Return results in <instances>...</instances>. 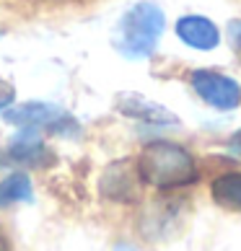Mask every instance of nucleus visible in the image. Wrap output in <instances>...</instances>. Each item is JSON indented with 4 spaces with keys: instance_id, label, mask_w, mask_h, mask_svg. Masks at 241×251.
<instances>
[{
    "instance_id": "1",
    "label": "nucleus",
    "mask_w": 241,
    "mask_h": 251,
    "mask_svg": "<svg viewBox=\"0 0 241 251\" xmlns=\"http://www.w3.org/2000/svg\"><path fill=\"white\" fill-rule=\"evenodd\" d=\"M140 181L156 189H179L192 187L200 179V169L187 148L169 140H156L143 148L137 158Z\"/></svg>"
},
{
    "instance_id": "2",
    "label": "nucleus",
    "mask_w": 241,
    "mask_h": 251,
    "mask_svg": "<svg viewBox=\"0 0 241 251\" xmlns=\"http://www.w3.org/2000/svg\"><path fill=\"white\" fill-rule=\"evenodd\" d=\"M163 34V11L156 3H137L122 16L117 29V50L125 57H151Z\"/></svg>"
},
{
    "instance_id": "3",
    "label": "nucleus",
    "mask_w": 241,
    "mask_h": 251,
    "mask_svg": "<svg viewBox=\"0 0 241 251\" xmlns=\"http://www.w3.org/2000/svg\"><path fill=\"white\" fill-rule=\"evenodd\" d=\"M5 122L18 125L24 129H54L60 135H76L78 132V125L65 109L54 106V104H44V101H29V104H21V106H13V109H5Z\"/></svg>"
},
{
    "instance_id": "4",
    "label": "nucleus",
    "mask_w": 241,
    "mask_h": 251,
    "mask_svg": "<svg viewBox=\"0 0 241 251\" xmlns=\"http://www.w3.org/2000/svg\"><path fill=\"white\" fill-rule=\"evenodd\" d=\"M189 80H192V88L197 91V96L213 109L231 111L241 104V86L234 78L223 75V73L194 70L189 75Z\"/></svg>"
},
{
    "instance_id": "5",
    "label": "nucleus",
    "mask_w": 241,
    "mask_h": 251,
    "mask_svg": "<svg viewBox=\"0 0 241 251\" xmlns=\"http://www.w3.org/2000/svg\"><path fill=\"white\" fill-rule=\"evenodd\" d=\"M117 109L122 111L125 117L145 122V125H179V117L174 114V111H169L166 106L156 104V101L145 99L140 94H119L117 96Z\"/></svg>"
},
{
    "instance_id": "6",
    "label": "nucleus",
    "mask_w": 241,
    "mask_h": 251,
    "mask_svg": "<svg viewBox=\"0 0 241 251\" xmlns=\"http://www.w3.org/2000/svg\"><path fill=\"white\" fill-rule=\"evenodd\" d=\"M177 36L192 50H215L220 42V34L215 24L205 16H182L177 21Z\"/></svg>"
},
{
    "instance_id": "7",
    "label": "nucleus",
    "mask_w": 241,
    "mask_h": 251,
    "mask_svg": "<svg viewBox=\"0 0 241 251\" xmlns=\"http://www.w3.org/2000/svg\"><path fill=\"white\" fill-rule=\"evenodd\" d=\"M137 166L133 169L130 161H117L114 166H109L104 179H101V189H104L107 197L119 200V202H127L135 197V189H137Z\"/></svg>"
},
{
    "instance_id": "8",
    "label": "nucleus",
    "mask_w": 241,
    "mask_h": 251,
    "mask_svg": "<svg viewBox=\"0 0 241 251\" xmlns=\"http://www.w3.org/2000/svg\"><path fill=\"white\" fill-rule=\"evenodd\" d=\"M5 155L16 163H29V166H44L47 161H52L50 148L39 140V135H36L34 129H24V132L11 143Z\"/></svg>"
},
{
    "instance_id": "9",
    "label": "nucleus",
    "mask_w": 241,
    "mask_h": 251,
    "mask_svg": "<svg viewBox=\"0 0 241 251\" xmlns=\"http://www.w3.org/2000/svg\"><path fill=\"white\" fill-rule=\"evenodd\" d=\"M210 192L220 207L241 212V171H228L215 176L210 184Z\"/></svg>"
},
{
    "instance_id": "10",
    "label": "nucleus",
    "mask_w": 241,
    "mask_h": 251,
    "mask_svg": "<svg viewBox=\"0 0 241 251\" xmlns=\"http://www.w3.org/2000/svg\"><path fill=\"white\" fill-rule=\"evenodd\" d=\"M34 192H31V181L26 174H11L8 179L0 181V207L16 202H31Z\"/></svg>"
},
{
    "instance_id": "11",
    "label": "nucleus",
    "mask_w": 241,
    "mask_h": 251,
    "mask_svg": "<svg viewBox=\"0 0 241 251\" xmlns=\"http://www.w3.org/2000/svg\"><path fill=\"white\" fill-rule=\"evenodd\" d=\"M13 96H16V91H13L11 83L0 80V111H5L8 106L13 104Z\"/></svg>"
},
{
    "instance_id": "12",
    "label": "nucleus",
    "mask_w": 241,
    "mask_h": 251,
    "mask_svg": "<svg viewBox=\"0 0 241 251\" xmlns=\"http://www.w3.org/2000/svg\"><path fill=\"white\" fill-rule=\"evenodd\" d=\"M228 29H231V36H234V42L241 44V21H234V24L228 26Z\"/></svg>"
},
{
    "instance_id": "13",
    "label": "nucleus",
    "mask_w": 241,
    "mask_h": 251,
    "mask_svg": "<svg viewBox=\"0 0 241 251\" xmlns=\"http://www.w3.org/2000/svg\"><path fill=\"white\" fill-rule=\"evenodd\" d=\"M0 251H11V241H8V236H5L3 228H0Z\"/></svg>"
},
{
    "instance_id": "14",
    "label": "nucleus",
    "mask_w": 241,
    "mask_h": 251,
    "mask_svg": "<svg viewBox=\"0 0 241 251\" xmlns=\"http://www.w3.org/2000/svg\"><path fill=\"white\" fill-rule=\"evenodd\" d=\"M231 148H234L236 153H241V132H239V135L234 137V140H231Z\"/></svg>"
},
{
    "instance_id": "15",
    "label": "nucleus",
    "mask_w": 241,
    "mask_h": 251,
    "mask_svg": "<svg viewBox=\"0 0 241 251\" xmlns=\"http://www.w3.org/2000/svg\"><path fill=\"white\" fill-rule=\"evenodd\" d=\"M117 251H135V249H130V246H125V244H122V246H117Z\"/></svg>"
}]
</instances>
